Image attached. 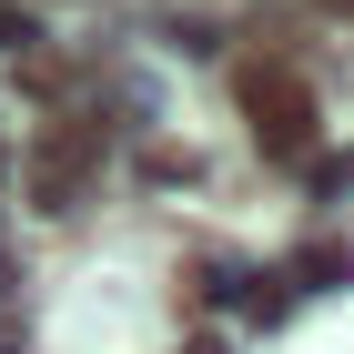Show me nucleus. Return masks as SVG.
<instances>
[{"label": "nucleus", "mask_w": 354, "mask_h": 354, "mask_svg": "<svg viewBox=\"0 0 354 354\" xmlns=\"http://www.w3.org/2000/svg\"><path fill=\"white\" fill-rule=\"evenodd\" d=\"M82 162H91V132H82V122H61V132L41 142V162H30V172H41V203H71Z\"/></svg>", "instance_id": "nucleus-2"}, {"label": "nucleus", "mask_w": 354, "mask_h": 354, "mask_svg": "<svg viewBox=\"0 0 354 354\" xmlns=\"http://www.w3.org/2000/svg\"><path fill=\"white\" fill-rule=\"evenodd\" d=\"M334 10H354V0H334Z\"/></svg>", "instance_id": "nucleus-4"}, {"label": "nucleus", "mask_w": 354, "mask_h": 354, "mask_svg": "<svg viewBox=\"0 0 354 354\" xmlns=\"http://www.w3.org/2000/svg\"><path fill=\"white\" fill-rule=\"evenodd\" d=\"M243 111H253V132H263L273 152H304V142H314V91L283 82V71H273V82L253 71V82H243Z\"/></svg>", "instance_id": "nucleus-1"}, {"label": "nucleus", "mask_w": 354, "mask_h": 354, "mask_svg": "<svg viewBox=\"0 0 354 354\" xmlns=\"http://www.w3.org/2000/svg\"><path fill=\"white\" fill-rule=\"evenodd\" d=\"M0 41H21V21H10V10H0Z\"/></svg>", "instance_id": "nucleus-3"}]
</instances>
